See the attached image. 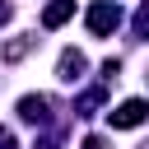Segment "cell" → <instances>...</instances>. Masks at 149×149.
<instances>
[{"label":"cell","mask_w":149,"mask_h":149,"mask_svg":"<svg viewBox=\"0 0 149 149\" xmlns=\"http://www.w3.org/2000/svg\"><path fill=\"white\" fill-rule=\"evenodd\" d=\"M19 116L33 121V126H42V121L51 116V98H47V93H28V98H19Z\"/></svg>","instance_id":"3957f363"},{"label":"cell","mask_w":149,"mask_h":149,"mask_svg":"<svg viewBox=\"0 0 149 149\" xmlns=\"http://www.w3.org/2000/svg\"><path fill=\"white\" fill-rule=\"evenodd\" d=\"M0 149H19V140H14V130H5V126H0Z\"/></svg>","instance_id":"30bf717a"},{"label":"cell","mask_w":149,"mask_h":149,"mask_svg":"<svg viewBox=\"0 0 149 149\" xmlns=\"http://www.w3.org/2000/svg\"><path fill=\"white\" fill-rule=\"evenodd\" d=\"M5 19H9V5H0V23H5Z\"/></svg>","instance_id":"8fae6325"},{"label":"cell","mask_w":149,"mask_h":149,"mask_svg":"<svg viewBox=\"0 0 149 149\" xmlns=\"http://www.w3.org/2000/svg\"><path fill=\"white\" fill-rule=\"evenodd\" d=\"M70 14H74V0H51V5L42 9V28H61V23H70Z\"/></svg>","instance_id":"5b68a950"},{"label":"cell","mask_w":149,"mask_h":149,"mask_svg":"<svg viewBox=\"0 0 149 149\" xmlns=\"http://www.w3.org/2000/svg\"><path fill=\"white\" fill-rule=\"evenodd\" d=\"M149 116V107H144V98H126L121 107H112L107 112V121H112V130H130V126H140Z\"/></svg>","instance_id":"7a4b0ae2"},{"label":"cell","mask_w":149,"mask_h":149,"mask_svg":"<svg viewBox=\"0 0 149 149\" xmlns=\"http://www.w3.org/2000/svg\"><path fill=\"white\" fill-rule=\"evenodd\" d=\"M144 28H149V5H140V9H135V33H144Z\"/></svg>","instance_id":"ba28073f"},{"label":"cell","mask_w":149,"mask_h":149,"mask_svg":"<svg viewBox=\"0 0 149 149\" xmlns=\"http://www.w3.org/2000/svg\"><path fill=\"white\" fill-rule=\"evenodd\" d=\"M88 70V61H84V51H61V61H56V74L65 79V84H74L79 74Z\"/></svg>","instance_id":"277c9868"},{"label":"cell","mask_w":149,"mask_h":149,"mask_svg":"<svg viewBox=\"0 0 149 149\" xmlns=\"http://www.w3.org/2000/svg\"><path fill=\"white\" fill-rule=\"evenodd\" d=\"M98 102H102V88H88V93L74 102V112H79V116H93V107H98Z\"/></svg>","instance_id":"52a82bcc"},{"label":"cell","mask_w":149,"mask_h":149,"mask_svg":"<svg viewBox=\"0 0 149 149\" xmlns=\"http://www.w3.org/2000/svg\"><path fill=\"white\" fill-rule=\"evenodd\" d=\"M116 74H121V61H116V56H112V61H102V79H116Z\"/></svg>","instance_id":"9c48e42d"},{"label":"cell","mask_w":149,"mask_h":149,"mask_svg":"<svg viewBox=\"0 0 149 149\" xmlns=\"http://www.w3.org/2000/svg\"><path fill=\"white\" fill-rule=\"evenodd\" d=\"M84 23H88V33H93V37L116 33V28H121V9H116V0H98V5H88Z\"/></svg>","instance_id":"6da1fadb"},{"label":"cell","mask_w":149,"mask_h":149,"mask_svg":"<svg viewBox=\"0 0 149 149\" xmlns=\"http://www.w3.org/2000/svg\"><path fill=\"white\" fill-rule=\"evenodd\" d=\"M33 42H37V37H14V42H5L0 56H5V61H23V56L33 51Z\"/></svg>","instance_id":"8992f818"}]
</instances>
